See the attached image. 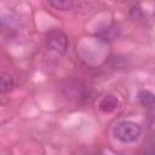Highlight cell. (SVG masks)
Here are the masks:
<instances>
[{
	"mask_svg": "<svg viewBox=\"0 0 155 155\" xmlns=\"http://www.w3.org/2000/svg\"><path fill=\"white\" fill-rule=\"evenodd\" d=\"M113 133L117 140H120L121 143L128 144V143H134L139 139L140 133H142V128L136 122L121 121V122L115 125Z\"/></svg>",
	"mask_w": 155,
	"mask_h": 155,
	"instance_id": "cell-1",
	"label": "cell"
},
{
	"mask_svg": "<svg viewBox=\"0 0 155 155\" xmlns=\"http://www.w3.org/2000/svg\"><path fill=\"white\" fill-rule=\"evenodd\" d=\"M46 47L51 52H54L57 54H64L68 50L67 35L58 29L50 30L46 35Z\"/></svg>",
	"mask_w": 155,
	"mask_h": 155,
	"instance_id": "cell-2",
	"label": "cell"
},
{
	"mask_svg": "<svg viewBox=\"0 0 155 155\" xmlns=\"http://www.w3.org/2000/svg\"><path fill=\"white\" fill-rule=\"evenodd\" d=\"M139 103L147 109H155V94L150 91L142 90L138 93Z\"/></svg>",
	"mask_w": 155,
	"mask_h": 155,
	"instance_id": "cell-3",
	"label": "cell"
},
{
	"mask_svg": "<svg viewBox=\"0 0 155 155\" xmlns=\"http://www.w3.org/2000/svg\"><path fill=\"white\" fill-rule=\"evenodd\" d=\"M117 98L115 96L109 94L102 98V101L99 102V109L103 113H111L117 108Z\"/></svg>",
	"mask_w": 155,
	"mask_h": 155,
	"instance_id": "cell-4",
	"label": "cell"
},
{
	"mask_svg": "<svg viewBox=\"0 0 155 155\" xmlns=\"http://www.w3.org/2000/svg\"><path fill=\"white\" fill-rule=\"evenodd\" d=\"M48 2L58 11H70L74 6V0H48Z\"/></svg>",
	"mask_w": 155,
	"mask_h": 155,
	"instance_id": "cell-5",
	"label": "cell"
},
{
	"mask_svg": "<svg viewBox=\"0 0 155 155\" xmlns=\"http://www.w3.org/2000/svg\"><path fill=\"white\" fill-rule=\"evenodd\" d=\"M13 88V79L8 74H2L1 75V84H0V90L1 92H8Z\"/></svg>",
	"mask_w": 155,
	"mask_h": 155,
	"instance_id": "cell-6",
	"label": "cell"
}]
</instances>
